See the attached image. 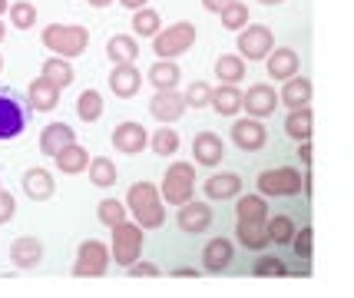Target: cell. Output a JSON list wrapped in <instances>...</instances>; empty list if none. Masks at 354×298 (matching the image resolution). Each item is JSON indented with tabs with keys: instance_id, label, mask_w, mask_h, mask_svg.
<instances>
[{
	"instance_id": "6da1fadb",
	"label": "cell",
	"mask_w": 354,
	"mask_h": 298,
	"mask_svg": "<svg viewBox=\"0 0 354 298\" xmlns=\"http://www.w3.org/2000/svg\"><path fill=\"white\" fill-rule=\"evenodd\" d=\"M40 40H44V47L50 50V53L70 60V57L86 53V47H90V30L80 27V24H50V27H44Z\"/></svg>"
},
{
	"instance_id": "7a4b0ae2",
	"label": "cell",
	"mask_w": 354,
	"mask_h": 298,
	"mask_svg": "<svg viewBox=\"0 0 354 298\" xmlns=\"http://www.w3.org/2000/svg\"><path fill=\"white\" fill-rule=\"evenodd\" d=\"M27 123H30L27 100L10 86H0V142L20 140L27 133Z\"/></svg>"
},
{
	"instance_id": "3957f363",
	"label": "cell",
	"mask_w": 354,
	"mask_h": 298,
	"mask_svg": "<svg viewBox=\"0 0 354 298\" xmlns=\"http://www.w3.org/2000/svg\"><path fill=\"white\" fill-rule=\"evenodd\" d=\"M192 44H196V24L179 20V24H172V27H166V30H159L153 37V53L159 60H176V57L189 53Z\"/></svg>"
},
{
	"instance_id": "277c9868",
	"label": "cell",
	"mask_w": 354,
	"mask_h": 298,
	"mask_svg": "<svg viewBox=\"0 0 354 298\" xmlns=\"http://www.w3.org/2000/svg\"><path fill=\"white\" fill-rule=\"evenodd\" d=\"M142 229L136 222H120L113 225V245H109V259H116V266H133L142 255Z\"/></svg>"
},
{
	"instance_id": "5b68a950",
	"label": "cell",
	"mask_w": 354,
	"mask_h": 298,
	"mask_svg": "<svg viewBox=\"0 0 354 298\" xmlns=\"http://www.w3.org/2000/svg\"><path fill=\"white\" fill-rule=\"evenodd\" d=\"M255 186H259L262 196H298V192H305V179H301L298 169L281 166V169H265V173H259Z\"/></svg>"
},
{
	"instance_id": "8992f818",
	"label": "cell",
	"mask_w": 354,
	"mask_h": 298,
	"mask_svg": "<svg viewBox=\"0 0 354 298\" xmlns=\"http://www.w3.org/2000/svg\"><path fill=\"white\" fill-rule=\"evenodd\" d=\"M106 268H109V249L103 242H96V239L80 242L77 262H73V275L77 279H100V275H106Z\"/></svg>"
},
{
	"instance_id": "52a82bcc",
	"label": "cell",
	"mask_w": 354,
	"mask_h": 298,
	"mask_svg": "<svg viewBox=\"0 0 354 298\" xmlns=\"http://www.w3.org/2000/svg\"><path fill=\"white\" fill-rule=\"evenodd\" d=\"M235 47H239V57H242V60H265V57L275 50V33L268 30V27H259V24L252 27V24H248V27L239 30V44H235Z\"/></svg>"
},
{
	"instance_id": "ba28073f",
	"label": "cell",
	"mask_w": 354,
	"mask_h": 298,
	"mask_svg": "<svg viewBox=\"0 0 354 298\" xmlns=\"http://www.w3.org/2000/svg\"><path fill=\"white\" fill-rule=\"evenodd\" d=\"M113 146H116V153H123V156H136L142 153L146 146H149V129L136 120H126V123H116L113 129Z\"/></svg>"
},
{
	"instance_id": "9c48e42d",
	"label": "cell",
	"mask_w": 354,
	"mask_h": 298,
	"mask_svg": "<svg viewBox=\"0 0 354 298\" xmlns=\"http://www.w3.org/2000/svg\"><path fill=\"white\" fill-rule=\"evenodd\" d=\"M242 110H248V116H255V120L275 116V110H278L275 86H268V83H255V86H248V93H242Z\"/></svg>"
},
{
	"instance_id": "30bf717a",
	"label": "cell",
	"mask_w": 354,
	"mask_h": 298,
	"mask_svg": "<svg viewBox=\"0 0 354 298\" xmlns=\"http://www.w3.org/2000/svg\"><path fill=\"white\" fill-rule=\"evenodd\" d=\"M176 222H179V229L189 232V236H202V232L212 229V209H209V203H192V199H189V203L179 205Z\"/></svg>"
},
{
	"instance_id": "8fae6325",
	"label": "cell",
	"mask_w": 354,
	"mask_h": 298,
	"mask_svg": "<svg viewBox=\"0 0 354 298\" xmlns=\"http://www.w3.org/2000/svg\"><path fill=\"white\" fill-rule=\"evenodd\" d=\"M232 140L245 153H259V149H265V142H268V129H265L262 120L248 116V120H239V123L232 126Z\"/></svg>"
},
{
	"instance_id": "7c38bea8",
	"label": "cell",
	"mask_w": 354,
	"mask_h": 298,
	"mask_svg": "<svg viewBox=\"0 0 354 298\" xmlns=\"http://www.w3.org/2000/svg\"><path fill=\"white\" fill-rule=\"evenodd\" d=\"M189 110L179 90H156V96L149 100V113H153L159 123H176L183 120V113Z\"/></svg>"
},
{
	"instance_id": "4fadbf2b",
	"label": "cell",
	"mask_w": 354,
	"mask_h": 298,
	"mask_svg": "<svg viewBox=\"0 0 354 298\" xmlns=\"http://www.w3.org/2000/svg\"><path fill=\"white\" fill-rule=\"evenodd\" d=\"M192 159L199 162V166H218L222 159H225V142L218 140L216 133H196V140H192Z\"/></svg>"
},
{
	"instance_id": "5bb4252c",
	"label": "cell",
	"mask_w": 354,
	"mask_h": 298,
	"mask_svg": "<svg viewBox=\"0 0 354 298\" xmlns=\"http://www.w3.org/2000/svg\"><path fill=\"white\" fill-rule=\"evenodd\" d=\"M139 86H142V73L136 70V63H116V66H113V73H109V90L120 96V100L136 96Z\"/></svg>"
},
{
	"instance_id": "9a60e30c",
	"label": "cell",
	"mask_w": 354,
	"mask_h": 298,
	"mask_svg": "<svg viewBox=\"0 0 354 298\" xmlns=\"http://www.w3.org/2000/svg\"><path fill=\"white\" fill-rule=\"evenodd\" d=\"M232 259H235V245H232L229 239H209L205 242V249H202V266H205V272H212V275H218V272H225V268L232 266Z\"/></svg>"
},
{
	"instance_id": "2e32d148",
	"label": "cell",
	"mask_w": 354,
	"mask_h": 298,
	"mask_svg": "<svg viewBox=\"0 0 354 298\" xmlns=\"http://www.w3.org/2000/svg\"><path fill=\"white\" fill-rule=\"evenodd\" d=\"M20 186H24V192H27V199H33V203H46V199L57 192L53 173H50V169H44V166H33V169H27Z\"/></svg>"
},
{
	"instance_id": "e0dca14e",
	"label": "cell",
	"mask_w": 354,
	"mask_h": 298,
	"mask_svg": "<svg viewBox=\"0 0 354 298\" xmlns=\"http://www.w3.org/2000/svg\"><path fill=\"white\" fill-rule=\"evenodd\" d=\"M27 106L37 113H50L60 106V86H53L50 80L37 77L30 83V90H27Z\"/></svg>"
},
{
	"instance_id": "ac0fdd59",
	"label": "cell",
	"mask_w": 354,
	"mask_h": 298,
	"mask_svg": "<svg viewBox=\"0 0 354 298\" xmlns=\"http://www.w3.org/2000/svg\"><path fill=\"white\" fill-rule=\"evenodd\" d=\"M10 262H14L17 268H37L44 262V242L33 236H20L14 245H10Z\"/></svg>"
},
{
	"instance_id": "d6986e66",
	"label": "cell",
	"mask_w": 354,
	"mask_h": 298,
	"mask_svg": "<svg viewBox=\"0 0 354 298\" xmlns=\"http://www.w3.org/2000/svg\"><path fill=\"white\" fill-rule=\"evenodd\" d=\"M311 93H315L311 80L295 73V77L285 80V86H281V93H278V103H285L288 110H298V106H308L311 103Z\"/></svg>"
},
{
	"instance_id": "ffe728a7",
	"label": "cell",
	"mask_w": 354,
	"mask_h": 298,
	"mask_svg": "<svg viewBox=\"0 0 354 298\" xmlns=\"http://www.w3.org/2000/svg\"><path fill=\"white\" fill-rule=\"evenodd\" d=\"M70 142H77V133H73V126H66V123H50L40 133V153L44 156H57L63 146H70Z\"/></svg>"
},
{
	"instance_id": "44dd1931",
	"label": "cell",
	"mask_w": 354,
	"mask_h": 298,
	"mask_svg": "<svg viewBox=\"0 0 354 298\" xmlns=\"http://www.w3.org/2000/svg\"><path fill=\"white\" fill-rule=\"evenodd\" d=\"M209 106L218 113V116H235L242 110V90L235 83H218L212 96H209Z\"/></svg>"
},
{
	"instance_id": "7402d4cb",
	"label": "cell",
	"mask_w": 354,
	"mask_h": 298,
	"mask_svg": "<svg viewBox=\"0 0 354 298\" xmlns=\"http://www.w3.org/2000/svg\"><path fill=\"white\" fill-rule=\"evenodd\" d=\"M239 192H242V176L239 173H216V176H209V183H205V196L216 199V203L235 199Z\"/></svg>"
},
{
	"instance_id": "603a6c76",
	"label": "cell",
	"mask_w": 354,
	"mask_h": 298,
	"mask_svg": "<svg viewBox=\"0 0 354 298\" xmlns=\"http://www.w3.org/2000/svg\"><path fill=\"white\" fill-rule=\"evenodd\" d=\"M57 162V169L63 176H77V173H86V166H90V153L80 146V142H70V146H63L60 153L53 156Z\"/></svg>"
},
{
	"instance_id": "cb8c5ba5",
	"label": "cell",
	"mask_w": 354,
	"mask_h": 298,
	"mask_svg": "<svg viewBox=\"0 0 354 298\" xmlns=\"http://www.w3.org/2000/svg\"><path fill=\"white\" fill-rule=\"evenodd\" d=\"M159 196H162V199H166L169 205H183V203H189V199L196 196V183H192V179H185V176L166 173V179H162V189H159Z\"/></svg>"
},
{
	"instance_id": "d4e9b609",
	"label": "cell",
	"mask_w": 354,
	"mask_h": 298,
	"mask_svg": "<svg viewBox=\"0 0 354 298\" xmlns=\"http://www.w3.org/2000/svg\"><path fill=\"white\" fill-rule=\"evenodd\" d=\"M265 60H268V77H272V80H288V77H295V73H298V53H295L292 47L272 50Z\"/></svg>"
},
{
	"instance_id": "484cf974",
	"label": "cell",
	"mask_w": 354,
	"mask_h": 298,
	"mask_svg": "<svg viewBox=\"0 0 354 298\" xmlns=\"http://www.w3.org/2000/svg\"><path fill=\"white\" fill-rule=\"evenodd\" d=\"M106 57H109L113 66H116V63H136V57H139L136 37H129V33H116V37H109L106 40Z\"/></svg>"
},
{
	"instance_id": "4316f807",
	"label": "cell",
	"mask_w": 354,
	"mask_h": 298,
	"mask_svg": "<svg viewBox=\"0 0 354 298\" xmlns=\"http://www.w3.org/2000/svg\"><path fill=\"white\" fill-rule=\"evenodd\" d=\"M235 239L245 245V249H265L268 236H265V219H239L235 222Z\"/></svg>"
},
{
	"instance_id": "83f0119b",
	"label": "cell",
	"mask_w": 354,
	"mask_h": 298,
	"mask_svg": "<svg viewBox=\"0 0 354 298\" xmlns=\"http://www.w3.org/2000/svg\"><path fill=\"white\" fill-rule=\"evenodd\" d=\"M146 80L153 83L156 90H176V83L183 80V70H179L176 60H156L153 66H149Z\"/></svg>"
},
{
	"instance_id": "f1b7e54d",
	"label": "cell",
	"mask_w": 354,
	"mask_h": 298,
	"mask_svg": "<svg viewBox=\"0 0 354 298\" xmlns=\"http://www.w3.org/2000/svg\"><path fill=\"white\" fill-rule=\"evenodd\" d=\"M40 77L50 80L53 86L66 90V86H70V83L77 80V73H73L70 60H63V57H46V60H44V70H40Z\"/></svg>"
},
{
	"instance_id": "f546056e",
	"label": "cell",
	"mask_w": 354,
	"mask_h": 298,
	"mask_svg": "<svg viewBox=\"0 0 354 298\" xmlns=\"http://www.w3.org/2000/svg\"><path fill=\"white\" fill-rule=\"evenodd\" d=\"M311 126H315V116H311V106H298V110H288L285 116V133L292 140H311Z\"/></svg>"
},
{
	"instance_id": "4dcf8cb0",
	"label": "cell",
	"mask_w": 354,
	"mask_h": 298,
	"mask_svg": "<svg viewBox=\"0 0 354 298\" xmlns=\"http://www.w3.org/2000/svg\"><path fill=\"white\" fill-rule=\"evenodd\" d=\"M159 203V189L153 186V183H136V186H129V192H126V209H129V216L133 212H142V209H149V205Z\"/></svg>"
},
{
	"instance_id": "1f68e13d",
	"label": "cell",
	"mask_w": 354,
	"mask_h": 298,
	"mask_svg": "<svg viewBox=\"0 0 354 298\" xmlns=\"http://www.w3.org/2000/svg\"><path fill=\"white\" fill-rule=\"evenodd\" d=\"M216 77L222 83H235L239 86V80H245V60L239 53H222L216 60Z\"/></svg>"
},
{
	"instance_id": "d6a6232c",
	"label": "cell",
	"mask_w": 354,
	"mask_h": 298,
	"mask_svg": "<svg viewBox=\"0 0 354 298\" xmlns=\"http://www.w3.org/2000/svg\"><path fill=\"white\" fill-rule=\"evenodd\" d=\"M149 146L156 149V156L172 159L176 153H179V133H176V129H169V123H162L153 136H149Z\"/></svg>"
},
{
	"instance_id": "836d02e7",
	"label": "cell",
	"mask_w": 354,
	"mask_h": 298,
	"mask_svg": "<svg viewBox=\"0 0 354 298\" xmlns=\"http://www.w3.org/2000/svg\"><path fill=\"white\" fill-rule=\"evenodd\" d=\"M90 183L96 189H109V186H116V162L113 159H106V156H96V159H90Z\"/></svg>"
},
{
	"instance_id": "e575fe53",
	"label": "cell",
	"mask_w": 354,
	"mask_h": 298,
	"mask_svg": "<svg viewBox=\"0 0 354 298\" xmlns=\"http://www.w3.org/2000/svg\"><path fill=\"white\" fill-rule=\"evenodd\" d=\"M265 236H268V242H275V245H288L295 236V222L288 219V216H268L265 219Z\"/></svg>"
},
{
	"instance_id": "d590c367",
	"label": "cell",
	"mask_w": 354,
	"mask_h": 298,
	"mask_svg": "<svg viewBox=\"0 0 354 298\" xmlns=\"http://www.w3.org/2000/svg\"><path fill=\"white\" fill-rule=\"evenodd\" d=\"M103 96H100V90H83L77 100V116L83 120V123H96L100 116H103Z\"/></svg>"
},
{
	"instance_id": "8d00e7d4",
	"label": "cell",
	"mask_w": 354,
	"mask_h": 298,
	"mask_svg": "<svg viewBox=\"0 0 354 298\" xmlns=\"http://www.w3.org/2000/svg\"><path fill=\"white\" fill-rule=\"evenodd\" d=\"M7 14H10V27H17V30H33L37 27V7L30 0H14Z\"/></svg>"
},
{
	"instance_id": "74e56055",
	"label": "cell",
	"mask_w": 354,
	"mask_h": 298,
	"mask_svg": "<svg viewBox=\"0 0 354 298\" xmlns=\"http://www.w3.org/2000/svg\"><path fill=\"white\" fill-rule=\"evenodd\" d=\"M235 212H239V219H268V203H265V196H239V203H235Z\"/></svg>"
},
{
	"instance_id": "f35d334b",
	"label": "cell",
	"mask_w": 354,
	"mask_h": 298,
	"mask_svg": "<svg viewBox=\"0 0 354 298\" xmlns=\"http://www.w3.org/2000/svg\"><path fill=\"white\" fill-rule=\"evenodd\" d=\"M159 27H162V20H159V14H156L153 7L133 10V30H136V37H156Z\"/></svg>"
},
{
	"instance_id": "ab89813d",
	"label": "cell",
	"mask_w": 354,
	"mask_h": 298,
	"mask_svg": "<svg viewBox=\"0 0 354 298\" xmlns=\"http://www.w3.org/2000/svg\"><path fill=\"white\" fill-rule=\"evenodd\" d=\"M126 216H129V209H126V203H120V199H103V203L96 205V219L103 222L106 229L126 222Z\"/></svg>"
},
{
	"instance_id": "60d3db41",
	"label": "cell",
	"mask_w": 354,
	"mask_h": 298,
	"mask_svg": "<svg viewBox=\"0 0 354 298\" xmlns=\"http://www.w3.org/2000/svg\"><path fill=\"white\" fill-rule=\"evenodd\" d=\"M218 17H222V27H229V30H242V27H248V7L242 3V0H232L229 7L218 10Z\"/></svg>"
},
{
	"instance_id": "b9f144b4",
	"label": "cell",
	"mask_w": 354,
	"mask_h": 298,
	"mask_svg": "<svg viewBox=\"0 0 354 298\" xmlns=\"http://www.w3.org/2000/svg\"><path fill=\"white\" fill-rule=\"evenodd\" d=\"M133 219H136V225L142 232H149V229H159L166 222V209H162V203H156L149 209H142V212H133Z\"/></svg>"
},
{
	"instance_id": "7bdbcfd3",
	"label": "cell",
	"mask_w": 354,
	"mask_h": 298,
	"mask_svg": "<svg viewBox=\"0 0 354 298\" xmlns=\"http://www.w3.org/2000/svg\"><path fill=\"white\" fill-rule=\"evenodd\" d=\"M209 96H212V86L209 83H202V80H196V83H189V90L183 93L185 106H209Z\"/></svg>"
},
{
	"instance_id": "ee69618b",
	"label": "cell",
	"mask_w": 354,
	"mask_h": 298,
	"mask_svg": "<svg viewBox=\"0 0 354 298\" xmlns=\"http://www.w3.org/2000/svg\"><path fill=\"white\" fill-rule=\"evenodd\" d=\"M252 272H255L259 279H272V275H275V279H281V275H288V268H285V262H281V259H272V255H265V259H259Z\"/></svg>"
},
{
	"instance_id": "f6af8a7d",
	"label": "cell",
	"mask_w": 354,
	"mask_h": 298,
	"mask_svg": "<svg viewBox=\"0 0 354 298\" xmlns=\"http://www.w3.org/2000/svg\"><path fill=\"white\" fill-rule=\"evenodd\" d=\"M311 239H315V229H311V225H305L301 232L292 236V245H295V252H298V259H311Z\"/></svg>"
},
{
	"instance_id": "bcb514c9",
	"label": "cell",
	"mask_w": 354,
	"mask_h": 298,
	"mask_svg": "<svg viewBox=\"0 0 354 298\" xmlns=\"http://www.w3.org/2000/svg\"><path fill=\"white\" fill-rule=\"evenodd\" d=\"M126 272H129V279H159L162 275V268L153 266V262H133V266H126Z\"/></svg>"
},
{
	"instance_id": "7dc6e473",
	"label": "cell",
	"mask_w": 354,
	"mask_h": 298,
	"mask_svg": "<svg viewBox=\"0 0 354 298\" xmlns=\"http://www.w3.org/2000/svg\"><path fill=\"white\" fill-rule=\"evenodd\" d=\"M14 216H17V199L3 186H0V225H7Z\"/></svg>"
},
{
	"instance_id": "c3c4849f",
	"label": "cell",
	"mask_w": 354,
	"mask_h": 298,
	"mask_svg": "<svg viewBox=\"0 0 354 298\" xmlns=\"http://www.w3.org/2000/svg\"><path fill=\"white\" fill-rule=\"evenodd\" d=\"M166 173L185 176V179H192V183H196V166H192V162H172V166L166 169Z\"/></svg>"
},
{
	"instance_id": "681fc988",
	"label": "cell",
	"mask_w": 354,
	"mask_h": 298,
	"mask_svg": "<svg viewBox=\"0 0 354 298\" xmlns=\"http://www.w3.org/2000/svg\"><path fill=\"white\" fill-rule=\"evenodd\" d=\"M232 0H202V7H205V10H209V14H218V10H222V7H229Z\"/></svg>"
},
{
	"instance_id": "f907efd6",
	"label": "cell",
	"mask_w": 354,
	"mask_h": 298,
	"mask_svg": "<svg viewBox=\"0 0 354 298\" xmlns=\"http://www.w3.org/2000/svg\"><path fill=\"white\" fill-rule=\"evenodd\" d=\"M298 159H301L305 166L311 162V142L308 140H301V146H298Z\"/></svg>"
},
{
	"instance_id": "816d5d0a",
	"label": "cell",
	"mask_w": 354,
	"mask_h": 298,
	"mask_svg": "<svg viewBox=\"0 0 354 298\" xmlns=\"http://www.w3.org/2000/svg\"><path fill=\"white\" fill-rule=\"evenodd\" d=\"M172 275H176V279H199L196 268H172Z\"/></svg>"
},
{
	"instance_id": "f5cc1de1",
	"label": "cell",
	"mask_w": 354,
	"mask_h": 298,
	"mask_svg": "<svg viewBox=\"0 0 354 298\" xmlns=\"http://www.w3.org/2000/svg\"><path fill=\"white\" fill-rule=\"evenodd\" d=\"M120 3H123L126 10H139V7H146L149 0H120Z\"/></svg>"
},
{
	"instance_id": "db71d44e",
	"label": "cell",
	"mask_w": 354,
	"mask_h": 298,
	"mask_svg": "<svg viewBox=\"0 0 354 298\" xmlns=\"http://www.w3.org/2000/svg\"><path fill=\"white\" fill-rule=\"evenodd\" d=\"M113 0H90V7H96V10H103V7H109Z\"/></svg>"
},
{
	"instance_id": "11a10c76",
	"label": "cell",
	"mask_w": 354,
	"mask_h": 298,
	"mask_svg": "<svg viewBox=\"0 0 354 298\" xmlns=\"http://www.w3.org/2000/svg\"><path fill=\"white\" fill-rule=\"evenodd\" d=\"M10 10V0H0V14H7Z\"/></svg>"
},
{
	"instance_id": "9f6ffc18",
	"label": "cell",
	"mask_w": 354,
	"mask_h": 298,
	"mask_svg": "<svg viewBox=\"0 0 354 298\" xmlns=\"http://www.w3.org/2000/svg\"><path fill=\"white\" fill-rule=\"evenodd\" d=\"M259 3H265V7H275V3H285V0H259Z\"/></svg>"
},
{
	"instance_id": "6f0895ef",
	"label": "cell",
	"mask_w": 354,
	"mask_h": 298,
	"mask_svg": "<svg viewBox=\"0 0 354 298\" xmlns=\"http://www.w3.org/2000/svg\"><path fill=\"white\" fill-rule=\"evenodd\" d=\"M3 37H7V27H3V20H0V44H3Z\"/></svg>"
},
{
	"instance_id": "680465c9",
	"label": "cell",
	"mask_w": 354,
	"mask_h": 298,
	"mask_svg": "<svg viewBox=\"0 0 354 298\" xmlns=\"http://www.w3.org/2000/svg\"><path fill=\"white\" fill-rule=\"evenodd\" d=\"M0 73H3V57H0Z\"/></svg>"
}]
</instances>
